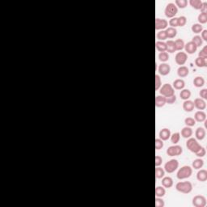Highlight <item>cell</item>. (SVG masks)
I'll return each instance as SVG.
<instances>
[{
  "label": "cell",
  "instance_id": "7bdbcfd3",
  "mask_svg": "<svg viewBox=\"0 0 207 207\" xmlns=\"http://www.w3.org/2000/svg\"><path fill=\"white\" fill-rule=\"evenodd\" d=\"M178 18V27H184V25L187 23V19L184 16H181Z\"/></svg>",
  "mask_w": 207,
  "mask_h": 207
},
{
  "label": "cell",
  "instance_id": "8fae6325",
  "mask_svg": "<svg viewBox=\"0 0 207 207\" xmlns=\"http://www.w3.org/2000/svg\"><path fill=\"white\" fill-rule=\"evenodd\" d=\"M159 73L163 75V76H166L168 75L170 71H171V67L168 65V63H162L161 65H160V67L158 68Z\"/></svg>",
  "mask_w": 207,
  "mask_h": 207
},
{
  "label": "cell",
  "instance_id": "ee69618b",
  "mask_svg": "<svg viewBox=\"0 0 207 207\" xmlns=\"http://www.w3.org/2000/svg\"><path fill=\"white\" fill-rule=\"evenodd\" d=\"M169 25L172 28H175L176 27H178V18L177 17L172 18L171 20H169Z\"/></svg>",
  "mask_w": 207,
  "mask_h": 207
},
{
  "label": "cell",
  "instance_id": "4316f807",
  "mask_svg": "<svg viewBox=\"0 0 207 207\" xmlns=\"http://www.w3.org/2000/svg\"><path fill=\"white\" fill-rule=\"evenodd\" d=\"M165 31H166V33H167L168 38H174L176 36V34H177V30L175 28H167Z\"/></svg>",
  "mask_w": 207,
  "mask_h": 207
},
{
  "label": "cell",
  "instance_id": "6da1fadb",
  "mask_svg": "<svg viewBox=\"0 0 207 207\" xmlns=\"http://www.w3.org/2000/svg\"><path fill=\"white\" fill-rule=\"evenodd\" d=\"M176 188L182 193H189L193 190V184L189 181H180L176 184Z\"/></svg>",
  "mask_w": 207,
  "mask_h": 207
},
{
  "label": "cell",
  "instance_id": "3957f363",
  "mask_svg": "<svg viewBox=\"0 0 207 207\" xmlns=\"http://www.w3.org/2000/svg\"><path fill=\"white\" fill-rule=\"evenodd\" d=\"M186 146L193 153L197 152L200 148L201 147V146L199 144V142L197 141V139L193 138H189L188 139L187 142H186Z\"/></svg>",
  "mask_w": 207,
  "mask_h": 207
},
{
  "label": "cell",
  "instance_id": "b9f144b4",
  "mask_svg": "<svg viewBox=\"0 0 207 207\" xmlns=\"http://www.w3.org/2000/svg\"><path fill=\"white\" fill-rule=\"evenodd\" d=\"M184 123L188 127H192V126H194L196 125V121L195 119L193 118V117H187L184 120Z\"/></svg>",
  "mask_w": 207,
  "mask_h": 207
},
{
  "label": "cell",
  "instance_id": "816d5d0a",
  "mask_svg": "<svg viewBox=\"0 0 207 207\" xmlns=\"http://www.w3.org/2000/svg\"><path fill=\"white\" fill-rule=\"evenodd\" d=\"M200 96L201 99L203 100H206L207 99V89L206 88H204L202 90H201V91L199 92Z\"/></svg>",
  "mask_w": 207,
  "mask_h": 207
},
{
  "label": "cell",
  "instance_id": "ab89813d",
  "mask_svg": "<svg viewBox=\"0 0 207 207\" xmlns=\"http://www.w3.org/2000/svg\"><path fill=\"white\" fill-rule=\"evenodd\" d=\"M188 1L187 0H176L175 1V5L176 7L180 8H185L187 7Z\"/></svg>",
  "mask_w": 207,
  "mask_h": 207
},
{
  "label": "cell",
  "instance_id": "681fc988",
  "mask_svg": "<svg viewBox=\"0 0 207 207\" xmlns=\"http://www.w3.org/2000/svg\"><path fill=\"white\" fill-rule=\"evenodd\" d=\"M164 200L162 199V197H157L155 198V206L156 207H164Z\"/></svg>",
  "mask_w": 207,
  "mask_h": 207
},
{
  "label": "cell",
  "instance_id": "2e32d148",
  "mask_svg": "<svg viewBox=\"0 0 207 207\" xmlns=\"http://www.w3.org/2000/svg\"><path fill=\"white\" fill-rule=\"evenodd\" d=\"M189 74V70L187 67H184V66H180L178 70H177V74L178 76L180 78H184L188 76Z\"/></svg>",
  "mask_w": 207,
  "mask_h": 207
},
{
  "label": "cell",
  "instance_id": "d590c367",
  "mask_svg": "<svg viewBox=\"0 0 207 207\" xmlns=\"http://www.w3.org/2000/svg\"><path fill=\"white\" fill-rule=\"evenodd\" d=\"M165 175V171L164 169H163L162 168L160 167H157L155 168V177L157 179H162Z\"/></svg>",
  "mask_w": 207,
  "mask_h": 207
},
{
  "label": "cell",
  "instance_id": "4fadbf2b",
  "mask_svg": "<svg viewBox=\"0 0 207 207\" xmlns=\"http://www.w3.org/2000/svg\"><path fill=\"white\" fill-rule=\"evenodd\" d=\"M184 49L188 54H193L197 51V47L196 46V45L193 41H189L186 45H184Z\"/></svg>",
  "mask_w": 207,
  "mask_h": 207
},
{
  "label": "cell",
  "instance_id": "52a82bcc",
  "mask_svg": "<svg viewBox=\"0 0 207 207\" xmlns=\"http://www.w3.org/2000/svg\"><path fill=\"white\" fill-rule=\"evenodd\" d=\"M183 153V149L179 145L171 146L167 150V154L169 156H178Z\"/></svg>",
  "mask_w": 207,
  "mask_h": 207
},
{
  "label": "cell",
  "instance_id": "c3c4849f",
  "mask_svg": "<svg viewBox=\"0 0 207 207\" xmlns=\"http://www.w3.org/2000/svg\"><path fill=\"white\" fill-rule=\"evenodd\" d=\"M196 155L197 157H200V158H202V157H204L205 155H206V149L204 148V147H201L200 148V150L197 151V152H196Z\"/></svg>",
  "mask_w": 207,
  "mask_h": 207
},
{
  "label": "cell",
  "instance_id": "f907efd6",
  "mask_svg": "<svg viewBox=\"0 0 207 207\" xmlns=\"http://www.w3.org/2000/svg\"><path fill=\"white\" fill-rule=\"evenodd\" d=\"M200 58H207V46L203 47V49L199 52Z\"/></svg>",
  "mask_w": 207,
  "mask_h": 207
},
{
  "label": "cell",
  "instance_id": "60d3db41",
  "mask_svg": "<svg viewBox=\"0 0 207 207\" xmlns=\"http://www.w3.org/2000/svg\"><path fill=\"white\" fill-rule=\"evenodd\" d=\"M159 59L163 63H166L169 59V55L167 52H161L159 54Z\"/></svg>",
  "mask_w": 207,
  "mask_h": 207
},
{
  "label": "cell",
  "instance_id": "7a4b0ae2",
  "mask_svg": "<svg viewBox=\"0 0 207 207\" xmlns=\"http://www.w3.org/2000/svg\"><path fill=\"white\" fill-rule=\"evenodd\" d=\"M193 174V169L189 166H183L182 168L179 169V171L177 172L176 177L179 180H184L189 178Z\"/></svg>",
  "mask_w": 207,
  "mask_h": 207
},
{
  "label": "cell",
  "instance_id": "74e56055",
  "mask_svg": "<svg viewBox=\"0 0 207 207\" xmlns=\"http://www.w3.org/2000/svg\"><path fill=\"white\" fill-rule=\"evenodd\" d=\"M191 41H193V43L195 44L197 47L201 46V45H202V44H203V40L201 39V36H193Z\"/></svg>",
  "mask_w": 207,
  "mask_h": 207
},
{
  "label": "cell",
  "instance_id": "bcb514c9",
  "mask_svg": "<svg viewBox=\"0 0 207 207\" xmlns=\"http://www.w3.org/2000/svg\"><path fill=\"white\" fill-rule=\"evenodd\" d=\"M176 101V96L175 95H172L171 96L166 97V104H169V105H172Z\"/></svg>",
  "mask_w": 207,
  "mask_h": 207
},
{
  "label": "cell",
  "instance_id": "8d00e7d4",
  "mask_svg": "<svg viewBox=\"0 0 207 207\" xmlns=\"http://www.w3.org/2000/svg\"><path fill=\"white\" fill-rule=\"evenodd\" d=\"M197 20L199 21L200 24H203L207 22V13L206 12H201L197 17Z\"/></svg>",
  "mask_w": 207,
  "mask_h": 207
},
{
  "label": "cell",
  "instance_id": "7402d4cb",
  "mask_svg": "<svg viewBox=\"0 0 207 207\" xmlns=\"http://www.w3.org/2000/svg\"><path fill=\"white\" fill-rule=\"evenodd\" d=\"M197 179L201 182H205L207 180V171L205 169H201L197 173Z\"/></svg>",
  "mask_w": 207,
  "mask_h": 207
},
{
  "label": "cell",
  "instance_id": "d6986e66",
  "mask_svg": "<svg viewBox=\"0 0 207 207\" xmlns=\"http://www.w3.org/2000/svg\"><path fill=\"white\" fill-rule=\"evenodd\" d=\"M195 136L197 140H203L206 137V130H205V129L202 127H198L197 129H196Z\"/></svg>",
  "mask_w": 207,
  "mask_h": 207
},
{
  "label": "cell",
  "instance_id": "5b68a950",
  "mask_svg": "<svg viewBox=\"0 0 207 207\" xmlns=\"http://www.w3.org/2000/svg\"><path fill=\"white\" fill-rule=\"evenodd\" d=\"M179 167V162L177 160H171L168 162H167L164 165V171L167 172L168 173H172L176 171V169Z\"/></svg>",
  "mask_w": 207,
  "mask_h": 207
},
{
  "label": "cell",
  "instance_id": "30bf717a",
  "mask_svg": "<svg viewBox=\"0 0 207 207\" xmlns=\"http://www.w3.org/2000/svg\"><path fill=\"white\" fill-rule=\"evenodd\" d=\"M168 22L164 19H155V29L156 30H164L168 28Z\"/></svg>",
  "mask_w": 207,
  "mask_h": 207
},
{
  "label": "cell",
  "instance_id": "f6af8a7d",
  "mask_svg": "<svg viewBox=\"0 0 207 207\" xmlns=\"http://www.w3.org/2000/svg\"><path fill=\"white\" fill-rule=\"evenodd\" d=\"M164 147V142L161 140L160 138H156L155 139V149L156 150H160Z\"/></svg>",
  "mask_w": 207,
  "mask_h": 207
},
{
  "label": "cell",
  "instance_id": "7c38bea8",
  "mask_svg": "<svg viewBox=\"0 0 207 207\" xmlns=\"http://www.w3.org/2000/svg\"><path fill=\"white\" fill-rule=\"evenodd\" d=\"M193 104H194V108L197 109L198 110H204L206 108V103L205 101V100L201 98L195 99Z\"/></svg>",
  "mask_w": 207,
  "mask_h": 207
},
{
  "label": "cell",
  "instance_id": "603a6c76",
  "mask_svg": "<svg viewBox=\"0 0 207 207\" xmlns=\"http://www.w3.org/2000/svg\"><path fill=\"white\" fill-rule=\"evenodd\" d=\"M193 135V130L190 127L185 126L181 129V136L184 138H189Z\"/></svg>",
  "mask_w": 207,
  "mask_h": 207
},
{
  "label": "cell",
  "instance_id": "d6a6232c",
  "mask_svg": "<svg viewBox=\"0 0 207 207\" xmlns=\"http://www.w3.org/2000/svg\"><path fill=\"white\" fill-rule=\"evenodd\" d=\"M191 29L193 32L197 34V33H200V32H201L203 31V26L201 24H200V23H194L192 26Z\"/></svg>",
  "mask_w": 207,
  "mask_h": 207
},
{
  "label": "cell",
  "instance_id": "277c9868",
  "mask_svg": "<svg viewBox=\"0 0 207 207\" xmlns=\"http://www.w3.org/2000/svg\"><path fill=\"white\" fill-rule=\"evenodd\" d=\"M177 12H178V8L175 5V3H168L166 6L165 11H164L165 16H167L168 18H171V19L175 17V16L177 14Z\"/></svg>",
  "mask_w": 207,
  "mask_h": 207
},
{
  "label": "cell",
  "instance_id": "e0dca14e",
  "mask_svg": "<svg viewBox=\"0 0 207 207\" xmlns=\"http://www.w3.org/2000/svg\"><path fill=\"white\" fill-rule=\"evenodd\" d=\"M183 109L185 112H188L190 113L194 109V104L193 101L187 100H184V102L183 103Z\"/></svg>",
  "mask_w": 207,
  "mask_h": 207
},
{
  "label": "cell",
  "instance_id": "ba28073f",
  "mask_svg": "<svg viewBox=\"0 0 207 207\" xmlns=\"http://www.w3.org/2000/svg\"><path fill=\"white\" fill-rule=\"evenodd\" d=\"M193 205L195 207H205L206 206V199L202 195H197L193 198Z\"/></svg>",
  "mask_w": 207,
  "mask_h": 207
},
{
  "label": "cell",
  "instance_id": "f35d334b",
  "mask_svg": "<svg viewBox=\"0 0 207 207\" xmlns=\"http://www.w3.org/2000/svg\"><path fill=\"white\" fill-rule=\"evenodd\" d=\"M171 142H172L173 144H177L179 142V141L180 139V133L176 132V133H172L171 135Z\"/></svg>",
  "mask_w": 207,
  "mask_h": 207
},
{
  "label": "cell",
  "instance_id": "e575fe53",
  "mask_svg": "<svg viewBox=\"0 0 207 207\" xmlns=\"http://www.w3.org/2000/svg\"><path fill=\"white\" fill-rule=\"evenodd\" d=\"M157 39L159 40L160 41H164L166 39H168V36H167V33L165 30H161V31L158 32L156 35Z\"/></svg>",
  "mask_w": 207,
  "mask_h": 207
},
{
  "label": "cell",
  "instance_id": "836d02e7",
  "mask_svg": "<svg viewBox=\"0 0 207 207\" xmlns=\"http://www.w3.org/2000/svg\"><path fill=\"white\" fill-rule=\"evenodd\" d=\"M166 193V190L164 187H161V186H158L155 188V196L157 197H163Z\"/></svg>",
  "mask_w": 207,
  "mask_h": 207
},
{
  "label": "cell",
  "instance_id": "5bb4252c",
  "mask_svg": "<svg viewBox=\"0 0 207 207\" xmlns=\"http://www.w3.org/2000/svg\"><path fill=\"white\" fill-rule=\"evenodd\" d=\"M159 135H160V138L161 140L167 141L171 137V131H170V129L164 128V129H162L160 131V134Z\"/></svg>",
  "mask_w": 207,
  "mask_h": 207
},
{
  "label": "cell",
  "instance_id": "8992f818",
  "mask_svg": "<svg viewBox=\"0 0 207 207\" xmlns=\"http://www.w3.org/2000/svg\"><path fill=\"white\" fill-rule=\"evenodd\" d=\"M160 93L161 96H164L165 97H168V96H171L172 95H175L174 94L175 91H174V88L171 84L165 83L160 87Z\"/></svg>",
  "mask_w": 207,
  "mask_h": 207
},
{
  "label": "cell",
  "instance_id": "db71d44e",
  "mask_svg": "<svg viewBox=\"0 0 207 207\" xmlns=\"http://www.w3.org/2000/svg\"><path fill=\"white\" fill-rule=\"evenodd\" d=\"M201 39L203 40V41H207V30H203V31L201 32Z\"/></svg>",
  "mask_w": 207,
  "mask_h": 207
},
{
  "label": "cell",
  "instance_id": "44dd1931",
  "mask_svg": "<svg viewBox=\"0 0 207 207\" xmlns=\"http://www.w3.org/2000/svg\"><path fill=\"white\" fill-rule=\"evenodd\" d=\"M166 105V97L164 96H157L155 97V106L162 108Z\"/></svg>",
  "mask_w": 207,
  "mask_h": 207
},
{
  "label": "cell",
  "instance_id": "4dcf8cb0",
  "mask_svg": "<svg viewBox=\"0 0 207 207\" xmlns=\"http://www.w3.org/2000/svg\"><path fill=\"white\" fill-rule=\"evenodd\" d=\"M204 161L201 159H197L193 162V168L194 169H201L203 167Z\"/></svg>",
  "mask_w": 207,
  "mask_h": 207
},
{
  "label": "cell",
  "instance_id": "f546056e",
  "mask_svg": "<svg viewBox=\"0 0 207 207\" xmlns=\"http://www.w3.org/2000/svg\"><path fill=\"white\" fill-rule=\"evenodd\" d=\"M166 45H167V50L168 53H171V54H172V53H174L175 51H176V48H175V43H174V41H172V40H170V41H168L167 42H166Z\"/></svg>",
  "mask_w": 207,
  "mask_h": 207
},
{
  "label": "cell",
  "instance_id": "9a60e30c",
  "mask_svg": "<svg viewBox=\"0 0 207 207\" xmlns=\"http://www.w3.org/2000/svg\"><path fill=\"white\" fill-rule=\"evenodd\" d=\"M194 119H195L196 121L197 122H203V121H206V114L205 112L201 111V110H199L197 112H196L195 115H194Z\"/></svg>",
  "mask_w": 207,
  "mask_h": 207
},
{
  "label": "cell",
  "instance_id": "ac0fdd59",
  "mask_svg": "<svg viewBox=\"0 0 207 207\" xmlns=\"http://www.w3.org/2000/svg\"><path fill=\"white\" fill-rule=\"evenodd\" d=\"M162 185L164 188H170L173 185V180L170 176H165V177L164 176L163 179H162Z\"/></svg>",
  "mask_w": 207,
  "mask_h": 207
},
{
  "label": "cell",
  "instance_id": "484cf974",
  "mask_svg": "<svg viewBox=\"0 0 207 207\" xmlns=\"http://www.w3.org/2000/svg\"><path fill=\"white\" fill-rule=\"evenodd\" d=\"M193 84L196 87H201L204 86L205 84V79L203 77L201 76H197L194 79H193Z\"/></svg>",
  "mask_w": 207,
  "mask_h": 207
},
{
  "label": "cell",
  "instance_id": "9c48e42d",
  "mask_svg": "<svg viewBox=\"0 0 207 207\" xmlns=\"http://www.w3.org/2000/svg\"><path fill=\"white\" fill-rule=\"evenodd\" d=\"M187 58L188 56L186 53H184V52H178L176 54V57H175V61H176V64L182 66V65H184V63L187 62Z\"/></svg>",
  "mask_w": 207,
  "mask_h": 207
},
{
  "label": "cell",
  "instance_id": "cb8c5ba5",
  "mask_svg": "<svg viewBox=\"0 0 207 207\" xmlns=\"http://www.w3.org/2000/svg\"><path fill=\"white\" fill-rule=\"evenodd\" d=\"M202 3L203 2H201V0H190L189 1V4L191 5V7L193 8H194L196 10H201L202 8Z\"/></svg>",
  "mask_w": 207,
  "mask_h": 207
},
{
  "label": "cell",
  "instance_id": "83f0119b",
  "mask_svg": "<svg viewBox=\"0 0 207 207\" xmlns=\"http://www.w3.org/2000/svg\"><path fill=\"white\" fill-rule=\"evenodd\" d=\"M155 47H156L157 50L160 52H166L167 50V45H166V42L164 41H158L155 42Z\"/></svg>",
  "mask_w": 207,
  "mask_h": 207
},
{
  "label": "cell",
  "instance_id": "d4e9b609",
  "mask_svg": "<svg viewBox=\"0 0 207 207\" xmlns=\"http://www.w3.org/2000/svg\"><path fill=\"white\" fill-rule=\"evenodd\" d=\"M195 64L197 67H207V58H197L195 60Z\"/></svg>",
  "mask_w": 207,
  "mask_h": 207
},
{
  "label": "cell",
  "instance_id": "1f68e13d",
  "mask_svg": "<svg viewBox=\"0 0 207 207\" xmlns=\"http://www.w3.org/2000/svg\"><path fill=\"white\" fill-rule=\"evenodd\" d=\"M175 43V48H176V50H182L184 48V42L183 40L181 39H177L174 41Z\"/></svg>",
  "mask_w": 207,
  "mask_h": 207
},
{
  "label": "cell",
  "instance_id": "f5cc1de1",
  "mask_svg": "<svg viewBox=\"0 0 207 207\" xmlns=\"http://www.w3.org/2000/svg\"><path fill=\"white\" fill-rule=\"evenodd\" d=\"M162 163H163V159L160 156H159V155L155 156V166L156 167H160L162 164Z\"/></svg>",
  "mask_w": 207,
  "mask_h": 207
},
{
  "label": "cell",
  "instance_id": "ffe728a7",
  "mask_svg": "<svg viewBox=\"0 0 207 207\" xmlns=\"http://www.w3.org/2000/svg\"><path fill=\"white\" fill-rule=\"evenodd\" d=\"M185 86V83L183 79H176L174 82H173V88H175L176 90H182Z\"/></svg>",
  "mask_w": 207,
  "mask_h": 207
},
{
  "label": "cell",
  "instance_id": "f1b7e54d",
  "mask_svg": "<svg viewBox=\"0 0 207 207\" xmlns=\"http://www.w3.org/2000/svg\"><path fill=\"white\" fill-rule=\"evenodd\" d=\"M180 96L182 100H187L191 96V91L188 89H182V91H180Z\"/></svg>",
  "mask_w": 207,
  "mask_h": 207
},
{
  "label": "cell",
  "instance_id": "7dc6e473",
  "mask_svg": "<svg viewBox=\"0 0 207 207\" xmlns=\"http://www.w3.org/2000/svg\"><path fill=\"white\" fill-rule=\"evenodd\" d=\"M161 78L159 74H155V90H159L161 87Z\"/></svg>",
  "mask_w": 207,
  "mask_h": 207
}]
</instances>
